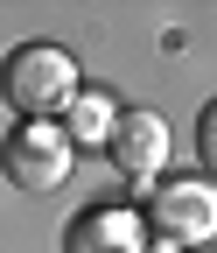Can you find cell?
Segmentation results:
<instances>
[{
  "label": "cell",
  "instance_id": "ba28073f",
  "mask_svg": "<svg viewBox=\"0 0 217 253\" xmlns=\"http://www.w3.org/2000/svg\"><path fill=\"white\" fill-rule=\"evenodd\" d=\"M140 253H175V246H140Z\"/></svg>",
  "mask_w": 217,
  "mask_h": 253
},
{
  "label": "cell",
  "instance_id": "5b68a950",
  "mask_svg": "<svg viewBox=\"0 0 217 253\" xmlns=\"http://www.w3.org/2000/svg\"><path fill=\"white\" fill-rule=\"evenodd\" d=\"M112 120H119V106L105 99V91H77V99L63 106V141L70 148H105Z\"/></svg>",
  "mask_w": 217,
  "mask_h": 253
},
{
  "label": "cell",
  "instance_id": "6da1fadb",
  "mask_svg": "<svg viewBox=\"0 0 217 253\" xmlns=\"http://www.w3.org/2000/svg\"><path fill=\"white\" fill-rule=\"evenodd\" d=\"M0 91H7L14 113L49 120V113H63V106L77 99V63H70V49H56V42H28V49L7 56Z\"/></svg>",
  "mask_w": 217,
  "mask_h": 253
},
{
  "label": "cell",
  "instance_id": "52a82bcc",
  "mask_svg": "<svg viewBox=\"0 0 217 253\" xmlns=\"http://www.w3.org/2000/svg\"><path fill=\"white\" fill-rule=\"evenodd\" d=\"M196 148H203V162H217V113H203V134H196Z\"/></svg>",
  "mask_w": 217,
  "mask_h": 253
},
{
  "label": "cell",
  "instance_id": "277c9868",
  "mask_svg": "<svg viewBox=\"0 0 217 253\" xmlns=\"http://www.w3.org/2000/svg\"><path fill=\"white\" fill-rule=\"evenodd\" d=\"M105 155H112V169L126 183H154L168 169V126H161V113H119L112 134H105Z\"/></svg>",
  "mask_w": 217,
  "mask_h": 253
},
{
  "label": "cell",
  "instance_id": "8992f818",
  "mask_svg": "<svg viewBox=\"0 0 217 253\" xmlns=\"http://www.w3.org/2000/svg\"><path fill=\"white\" fill-rule=\"evenodd\" d=\"M77 253H140V218L126 211H91L77 225Z\"/></svg>",
  "mask_w": 217,
  "mask_h": 253
},
{
  "label": "cell",
  "instance_id": "7a4b0ae2",
  "mask_svg": "<svg viewBox=\"0 0 217 253\" xmlns=\"http://www.w3.org/2000/svg\"><path fill=\"white\" fill-rule=\"evenodd\" d=\"M0 162H7V183H21V190H56V183H70L77 148L63 141V126H56V120H28V126L7 134Z\"/></svg>",
  "mask_w": 217,
  "mask_h": 253
},
{
  "label": "cell",
  "instance_id": "3957f363",
  "mask_svg": "<svg viewBox=\"0 0 217 253\" xmlns=\"http://www.w3.org/2000/svg\"><path fill=\"white\" fill-rule=\"evenodd\" d=\"M147 225L161 232V246H203L217 232V190L210 183H154V204H147Z\"/></svg>",
  "mask_w": 217,
  "mask_h": 253
}]
</instances>
